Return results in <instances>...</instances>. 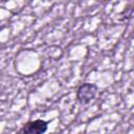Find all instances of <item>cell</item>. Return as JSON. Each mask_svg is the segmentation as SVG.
Masks as SVG:
<instances>
[{"label": "cell", "instance_id": "6da1fadb", "mask_svg": "<svg viewBox=\"0 0 134 134\" xmlns=\"http://www.w3.org/2000/svg\"><path fill=\"white\" fill-rule=\"evenodd\" d=\"M48 122L42 119H36L26 122L17 134H44L47 130Z\"/></svg>", "mask_w": 134, "mask_h": 134}, {"label": "cell", "instance_id": "7a4b0ae2", "mask_svg": "<svg viewBox=\"0 0 134 134\" xmlns=\"http://www.w3.org/2000/svg\"><path fill=\"white\" fill-rule=\"evenodd\" d=\"M96 93V86L93 84H83L77 90V99L81 104H88L94 98Z\"/></svg>", "mask_w": 134, "mask_h": 134}]
</instances>
